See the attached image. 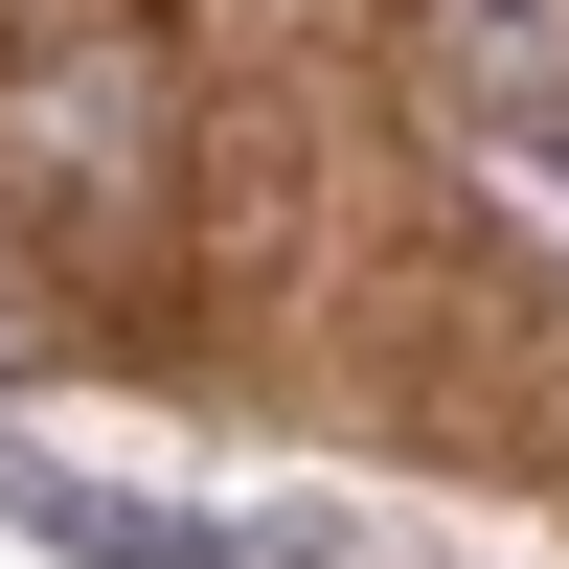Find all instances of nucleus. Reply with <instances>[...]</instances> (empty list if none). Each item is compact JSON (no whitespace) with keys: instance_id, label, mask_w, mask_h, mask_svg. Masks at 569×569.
<instances>
[{"instance_id":"1","label":"nucleus","mask_w":569,"mask_h":569,"mask_svg":"<svg viewBox=\"0 0 569 569\" xmlns=\"http://www.w3.org/2000/svg\"><path fill=\"white\" fill-rule=\"evenodd\" d=\"M0 525L46 569H342V525H273V501H137L91 456H23L0 433Z\"/></svg>"},{"instance_id":"2","label":"nucleus","mask_w":569,"mask_h":569,"mask_svg":"<svg viewBox=\"0 0 569 569\" xmlns=\"http://www.w3.org/2000/svg\"><path fill=\"white\" fill-rule=\"evenodd\" d=\"M23 160H46V182H114V206H160V91H137V46L23 69Z\"/></svg>"},{"instance_id":"3","label":"nucleus","mask_w":569,"mask_h":569,"mask_svg":"<svg viewBox=\"0 0 569 569\" xmlns=\"http://www.w3.org/2000/svg\"><path fill=\"white\" fill-rule=\"evenodd\" d=\"M456 114H569V0H410Z\"/></svg>"},{"instance_id":"4","label":"nucleus","mask_w":569,"mask_h":569,"mask_svg":"<svg viewBox=\"0 0 569 569\" xmlns=\"http://www.w3.org/2000/svg\"><path fill=\"white\" fill-rule=\"evenodd\" d=\"M456 182H479L525 251H569V114H456Z\"/></svg>"}]
</instances>
